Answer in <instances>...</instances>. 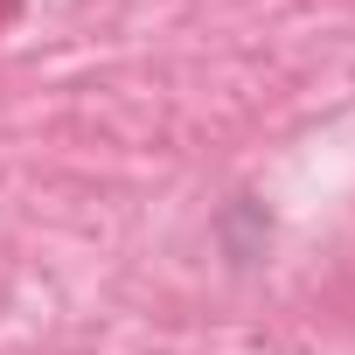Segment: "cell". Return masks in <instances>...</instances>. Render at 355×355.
<instances>
[]
</instances>
